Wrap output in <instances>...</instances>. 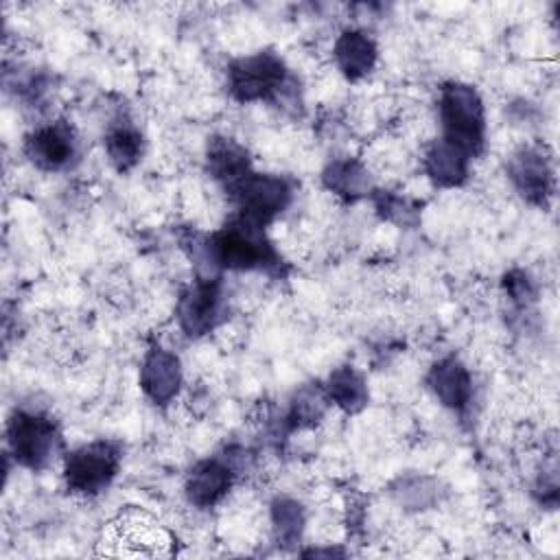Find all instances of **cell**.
I'll return each mask as SVG.
<instances>
[{"instance_id": "cell-1", "label": "cell", "mask_w": 560, "mask_h": 560, "mask_svg": "<svg viewBox=\"0 0 560 560\" xmlns=\"http://www.w3.org/2000/svg\"><path fill=\"white\" fill-rule=\"evenodd\" d=\"M98 553L127 558H155L173 553L171 534L147 512L125 510L103 529Z\"/></svg>"}, {"instance_id": "cell-2", "label": "cell", "mask_w": 560, "mask_h": 560, "mask_svg": "<svg viewBox=\"0 0 560 560\" xmlns=\"http://www.w3.org/2000/svg\"><path fill=\"white\" fill-rule=\"evenodd\" d=\"M440 118L446 142L472 155L483 142V105L470 85H446L440 96Z\"/></svg>"}, {"instance_id": "cell-3", "label": "cell", "mask_w": 560, "mask_h": 560, "mask_svg": "<svg viewBox=\"0 0 560 560\" xmlns=\"http://www.w3.org/2000/svg\"><path fill=\"white\" fill-rule=\"evenodd\" d=\"M212 256L217 267L230 269H258L276 265V254L265 241L260 225L241 217L234 223L225 225L210 238Z\"/></svg>"}, {"instance_id": "cell-4", "label": "cell", "mask_w": 560, "mask_h": 560, "mask_svg": "<svg viewBox=\"0 0 560 560\" xmlns=\"http://www.w3.org/2000/svg\"><path fill=\"white\" fill-rule=\"evenodd\" d=\"M9 446L15 459L28 468H44L59 448V433L50 418L15 411L9 420Z\"/></svg>"}, {"instance_id": "cell-5", "label": "cell", "mask_w": 560, "mask_h": 560, "mask_svg": "<svg viewBox=\"0 0 560 560\" xmlns=\"http://www.w3.org/2000/svg\"><path fill=\"white\" fill-rule=\"evenodd\" d=\"M120 464V451L112 442H92L66 459V483L72 492L96 494L109 486Z\"/></svg>"}, {"instance_id": "cell-6", "label": "cell", "mask_w": 560, "mask_h": 560, "mask_svg": "<svg viewBox=\"0 0 560 560\" xmlns=\"http://www.w3.org/2000/svg\"><path fill=\"white\" fill-rule=\"evenodd\" d=\"M230 92L238 101H258L276 96L284 85V66L271 52L243 57L230 66Z\"/></svg>"}, {"instance_id": "cell-7", "label": "cell", "mask_w": 560, "mask_h": 560, "mask_svg": "<svg viewBox=\"0 0 560 560\" xmlns=\"http://www.w3.org/2000/svg\"><path fill=\"white\" fill-rule=\"evenodd\" d=\"M241 203V217L262 225L273 219L291 199V190L284 179L273 175L247 173L234 186H230Z\"/></svg>"}, {"instance_id": "cell-8", "label": "cell", "mask_w": 560, "mask_h": 560, "mask_svg": "<svg viewBox=\"0 0 560 560\" xmlns=\"http://www.w3.org/2000/svg\"><path fill=\"white\" fill-rule=\"evenodd\" d=\"M26 153L39 168L59 171L68 166L77 153L74 131L66 122H50L39 127L26 140Z\"/></svg>"}, {"instance_id": "cell-9", "label": "cell", "mask_w": 560, "mask_h": 560, "mask_svg": "<svg viewBox=\"0 0 560 560\" xmlns=\"http://www.w3.org/2000/svg\"><path fill=\"white\" fill-rule=\"evenodd\" d=\"M221 311V293L214 280H201L197 287L186 291L179 300V324L190 337L208 332Z\"/></svg>"}, {"instance_id": "cell-10", "label": "cell", "mask_w": 560, "mask_h": 560, "mask_svg": "<svg viewBox=\"0 0 560 560\" xmlns=\"http://www.w3.org/2000/svg\"><path fill=\"white\" fill-rule=\"evenodd\" d=\"M179 383H182V370H179L177 357L160 348L151 350L140 372V385L147 392V396L164 405L177 394Z\"/></svg>"}, {"instance_id": "cell-11", "label": "cell", "mask_w": 560, "mask_h": 560, "mask_svg": "<svg viewBox=\"0 0 560 560\" xmlns=\"http://www.w3.org/2000/svg\"><path fill=\"white\" fill-rule=\"evenodd\" d=\"M510 173L516 188L529 201L542 203L551 192V168L540 149H523L510 162Z\"/></svg>"}, {"instance_id": "cell-12", "label": "cell", "mask_w": 560, "mask_h": 560, "mask_svg": "<svg viewBox=\"0 0 560 560\" xmlns=\"http://www.w3.org/2000/svg\"><path fill=\"white\" fill-rule=\"evenodd\" d=\"M232 481V470L219 459H208L197 464L188 479H186V494L190 503L199 508H210L214 505L230 488Z\"/></svg>"}, {"instance_id": "cell-13", "label": "cell", "mask_w": 560, "mask_h": 560, "mask_svg": "<svg viewBox=\"0 0 560 560\" xmlns=\"http://www.w3.org/2000/svg\"><path fill=\"white\" fill-rule=\"evenodd\" d=\"M429 383L431 389L435 392V396L451 409L462 411L468 400H470V392H472V383H470V374L468 370L455 361V359H444L440 361L431 374H429Z\"/></svg>"}, {"instance_id": "cell-14", "label": "cell", "mask_w": 560, "mask_h": 560, "mask_svg": "<svg viewBox=\"0 0 560 560\" xmlns=\"http://www.w3.org/2000/svg\"><path fill=\"white\" fill-rule=\"evenodd\" d=\"M335 59L346 77L359 79L372 70L376 59V46L365 33L346 31L335 44Z\"/></svg>"}, {"instance_id": "cell-15", "label": "cell", "mask_w": 560, "mask_h": 560, "mask_svg": "<svg viewBox=\"0 0 560 560\" xmlns=\"http://www.w3.org/2000/svg\"><path fill=\"white\" fill-rule=\"evenodd\" d=\"M468 153L446 140H438L427 153V171L440 186H455L468 173Z\"/></svg>"}, {"instance_id": "cell-16", "label": "cell", "mask_w": 560, "mask_h": 560, "mask_svg": "<svg viewBox=\"0 0 560 560\" xmlns=\"http://www.w3.org/2000/svg\"><path fill=\"white\" fill-rule=\"evenodd\" d=\"M208 160H210V168L219 179L228 182V188L234 186L241 177L247 175V158L245 153L228 142V140H217L212 142L210 151H208Z\"/></svg>"}, {"instance_id": "cell-17", "label": "cell", "mask_w": 560, "mask_h": 560, "mask_svg": "<svg viewBox=\"0 0 560 560\" xmlns=\"http://www.w3.org/2000/svg\"><path fill=\"white\" fill-rule=\"evenodd\" d=\"M105 147H107V155L109 160L114 162V166L118 171H127L129 166H133L140 158V151H142V138L140 133L129 127V125H118L114 127L109 133H107V140H105Z\"/></svg>"}, {"instance_id": "cell-18", "label": "cell", "mask_w": 560, "mask_h": 560, "mask_svg": "<svg viewBox=\"0 0 560 560\" xmlns=\"http://www.w3.org/2000/svg\"><path fill=\"white\" fill-rule=\"evenodd\" d=\"M328 394L346 411H357L359 407H363L368 396L363 378L350 368H339L337 372H332Z\"/></svg>"}, {"instance_id": "cell-19", "label": "cell", "mask_w": 560, "mask_h": 560, "mask_svg": "<svg viewBox=\"0 0 560 560\" xmlns=\"http://www.w3.org/2000/svg\"><path fill=\"white\" fill-rule=\"evenodd\" d=\"M324 179H326L328 188L337 190L339 195H348V197L363 195V190L368 188V175L354 162H335V164H330Z\"/></svg>"}, {"instance_id": "cell-20", "label": "cell", "mask_w": 560, "mask_h": 560, "mask_svg": "<svg viewBox=\"0 0 560 560\" xmlns=\"http://www.w3.org/2000/svg\"><path fill=\"white\" fill-rule=\"evenodd\" d=\"M302 525H304V514L295 501L278 499L273 503V529H276V538L282 545L298 542L302 534Z\"/></svg>"}, {"instance_id": "cell-21", "label": "cell", "mask_w": 560, "mask_h": 560, "mask_svg": "<svg viewBox=\"0 0 560 560\" xmlns=\"http://www.w3.org/2000/svg\"><path fill=\"white\" fill-rule=\"evenodd\" d=\"M324 411V396L319 394V389L306 387L298 394V400L293 402V418L302 424V422H315Z\"/></svg>"}]
</instances>
